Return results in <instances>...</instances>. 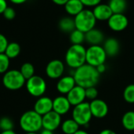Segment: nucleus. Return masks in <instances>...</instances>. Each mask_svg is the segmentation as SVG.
Returning a JSON list of instances; mask_svg holds the SVG:
<instances>
[{
	"label": "nucleus",
	"mask_w": 134,
	"mask_h": 134,
	"mask_svg": "<svg viewBox=\"0 0 134 134\" xmlns=\"http://www.w3.org/2000/svg\"><path fill=\"white\" fill-rule=\"evenodd\" d=\"M122 124L128 131L134 130V111H130L126 112L122 118Z\"/></svg>",
	"instance_id": "24"
},
{
	"label": "nucleus",
	"mask_w": 134,
	"mask_h": 134,
	"mask_svg": "<svg viewBox=\"0 0 134 134\" xmlns=\"http://www.w3.org/2000/svg\"><path fill=\"white\" fill-rule=\"evenodd\" d=\"M76 86L75 80L72 75H67L60 78L57 84V90L61 94H68Z\"/></svg>",
	"instance_id": "16"
},
{
	"label": "nucleus",
	"mask_w": 134,
	"mask_h": 134,
	"mask_svg": "<svg viewBox=\"0 0 134 134\" xmlns=\"http://www.w3.org/2000/svg\"><path fill=\"white\" fill-rule=\"evenodd\" d=\"M99 134H117L115 131L111 130H109V129H105V130H103L102 131H100V133Z\"/></svg>",
	"instance_id": "38"
},
{
	"label": "nucleus",
	"mask_w": 134,
	"mask_h": 134,
	"mask_svg": "<svg viewBox=\"0 0 134 134\" xmlns=\"http://www.w3.org/2000/svg\"><path fill=\"white\" fill-rule=\"evenodd\" d=\"M123 98L126 102L134 104V84L128 85L123 92Z\"/></svg>",
	"instance_id": "28"
},
{
	"label": "nucleus",
	"mask_w": 134,
	"mask_h": 134,
	"mask_svg": "<svg viewBox=\"0 0 134 134\" xmlns=\"http://www.w3.org/2000/svg\"><path fill=\"white\" fill-rule=\"evenodd\" d=\"M107 54L100 45L90 46L86 49V64L97 68V66L105 64L107 59Z\"/></svg>",
	"instance_id": "6"
},
{
	"label": "nucleus",
	"mask_w": 134,
	"mask_h": 134,
	"mask_svg": "<svg viewBox=\"0 0 134 134\" xmlns=\"http://www.w3.org/2000/svg\"><path fill=\"white\" fill-rule=\"evenodd\" d=\"M93 13L96 20L100 21H105V20L108 21L113 14L108 4H102V3L93 7Z\"/></svg>",
	"instance_id": "17"
},
{
	"label": "nucleus",
	"mask_w": 134,
	"mask_h": 134,
	"mask_svg": "<svg viewBox=\"0 0 134 134\" xmlns=\"http://www.w3.org/2000/svg\"><path fill=\"white\" fill-rule=\"evenodd\" d=\"M86 90V97L89 100H93L97 99V96H98V91L96 88V86H92V87H89L85 89Z\"/></svg>",
	"instance_id": "31"
},
{
	"label": "nucleus",
	"mask_w": 134,
	"mask_h": 134,
	"mask_svg": "<svg viewBox=\"0 0 134 134\" xmlns=\"http://www.w3.org/2000/svg\"><path fill=\"white\" fill-rule=\"evenodd\" d=\"M72 76L75 80L76 85L86 89L96 86L99 82L100 75L95 67L85 64L77 69H75Z\"/></svg>",
	"instance_id": "1"
},
{
	"label": "nucleus",
	"mask_w": 134,
	"mask_h": 134,
	"mask_svg": "<svg viewBox=\"0 0 134 134\" xmlns=\"http://www.w3.org/2000/svg\"><path fill=\"white\" fill-rule=\"evenodd\" d=\"M59 28L65 33L70 34L71 32H72L75 29H76L74 18L65 16L60 19V20L59 21Z\"/></svg>",
	"instance_id": "21"
},
{
	"label": "nucleus",
	"mask_w": 134,
	"mask_h": 134,
	"mask_svg": "<svg viewBox=\"0 0 134 134\" xmlns=\"http://www.w3.org/2000/svg\"><path fill=\"white\" fill-rule=\"evenodd\" d=\"M108 5L113 13H124L128 3L126 0H109Z\"/></svg>",
	"instance_id": "22"
},
{
	"label": "nucleus",
	"mask_w": 134,
	"mask_h": 134,
	"mask_svg": "<svg viewBox=\"0 0 134 134\" xmlns=\"http://www.w3.org/2000/svg\"><path fill=\"white\" fill-rule=\"evenodd\" d=\"M71 106L67 97L59 96L53 100V111L60 115L67 114L69 111Z\"/></svg>",
	"instance_id": "15"
},
{
	"label": "nucleus",
	"mask_w": 134,
	"mask_h": 134,
	"mask_svg": "<svg viewBox=\"0 0 134 134\" xmlns=\"http://www.w3.org/2000/svg\"><path fill=\"white\" fill-rule=\"evenodd\" d=\"M52 1L58 5H64L68 0H52Z\"/></svg>",
	"instance_id": "37"
},
{
	"label": "nucleus",
	"mask_w": 134,
	"mask_h": 134,
	"mask_svg": "<svg viewBox=\"0 0 134 134\" xmlns=\"http://www.w3.org/2000/svg\"><path fill=\"white\" fill-rule=\"evenodd\" d=\"M20 71L26 80L29 79L30 78L35 75V68L33 64L29 62H26L23 64L22 66L20 67Z\"/></svg>",
	"instance_id": "27"
},
{
	"label": "nucleus",
	"mask_w": 134,
	"mask_h": 134,
	"mask_svg": "<svg viewBox=\"0 0 134 134\" xmlns=\"http://www.w3.org/2000/svg\"><path fill=\"white\" fill-rule=\"evenodd\" d=\"M33 110L42 116L45 115L53 111V100L44 96L38 97L34 104Z\"/></svg>",
	"instance_id": "14"
},
{
	"label": "nucleus",
	"mask_w": 134,
	"mask_h": 134,
	"mask_svg": "<svg viewBox=\"0 0 134 134\" xmlns=\"http://www.w3.org/2000/svg\"><path fill=\"white\" fill-rule=\"evenodd\" d=\"M61 126V115L51 111L42 116V128L50 131H54Z\"/></svg>",
	"instance_id": "11"
},
{
	"label": "nucleus",
	"mask_w": 134,
	"mask_h": 134,
	"mask_svg": "<svg viewBox=\"0 0 134 134\" xmlns=\"http://www.w3.org/2000/svg\"><path fill=\"white\" fill-rule=\"evenodd\" d=\"M86 49L82 45H71L66 52L65 61L68 67L73 69L86 64Z\"/></svg>",
	"instance_id": "3"
},
{
	"label": "nucleus",
	"mask_w": 134,
	"mask_h": 134,
	"mask_svg": "<svg viewBox=\"0 0 134 134\" xmlns=\"http://www.w3.org/2000/svg\"><path fill=\"white\" fill-rule=\"evenodd\" d=\"M74 134H89L85 130H79L76 133H75Z\"/></svg>",
	"instance_id": "42"
},
{
	"label": "nucleus",
	"mask_w": 134,
	"mask_h": 134,
	"mask_svg": "<svg viewBox=\"0 0 134 134\" xmlns=\"http://www.w3.org/2000/svg\"><path fill=\"white\" fill-rule=\"evenodd\" d=\"M20 53V45L17 42H9L4 53L9 59H13V58H16V57H18Z\"/></svg>",
	"instance_id": "25"
},
{
	"label": "nucleus",
	"mask_w": 134,
	"mask_h": 134,
	"mask_svg": "<svg viewBox=\"0 0 134 134\" xmlns=\"http://www.w3.org/2000/svg\"><path fill=\"white\" fill-rule=\"evenodd\" d=\"M0 134H16L13 130H8V131H2Z\"/></svg>",
	"instance_id": "41"
},
{
	"label": "nucleus",
	"mask_w": 134,
	"mask_h": 134,
	"mask_svg": "<svg viewBox=\"0 0 134 134\" xmlns=\"http://www.w3.org/2000/svg\"><path fill=\"white\" fill-rule=\"evenodd\" d=\"M2 15H3V16H4L6 20H13V19L15 18V16H16V11H15V9H14L13 8L9 7V6H8V7L5 9V11L3 12Z\"/></svg>",
	"instance_id": "32"
},
{
	"label": "nucleus",
	"mask_w": 134,
	"mask_h": 134,
	"mask_svg": "<svg viewBox=\"0 0 134 134\" xmlns=\"http://www.w3.org/2000/svg\"><path fill=\"white\" fill-rule=\"evenodd\" d=\"M8 7L6 0H0V14H2L5 9Z\"/></svg>",
	"instance_id": "35"
},
{
	"label": "nucleus",
	"mask_w": 134,
	"mask_h": 134,
	"mask_svg": "<svg viewBox=\"0 0 134 134\" xmlns=\"http://www.w3.org/2000/svg\"><path fill=\"white\" fill-rule=\"evenodd\" d=\"M90 111L93 117L97 119H103L108 114V106L107 103L101 99H96L90 103Z\"/></svg>",
	"instance_id": "12"
},
{
	"label": "nucleus",
	"mask_w": 134,
	"mask_h": 134,
	"mask_svg": "<svg viewBox=\"0 0 134 134\" xmlns=\"http://www.w3.org/2000/svg\"><path fill=\"white\" fill-rule=\"evenodd\" d=\"M25 86L28 93L38 98L44 95L47 87L45 79L38 75H34L26 80Z\"/></svg>",
	"instance_id": "8"
},
{
	"label": "nucleus",
	"mask_w": 134,
	"mask_h": 134,
	"mask_svg": "<svg viewBox=\"0 0 134 134\" xmlns=\"http://www.w3.org/2000/svg\"><path fill=\"white\" fill-rule=\"evenodd\" d=\"M9 42L5 36L0 33V53H3L5 51V49L8 46Z\"/></svg>",
	"instance_id": "33"
},
{
	"label": "nucleus",
	"mask_w": 134,
	"mask_h": 134,
	"mask_svg": "<svg viewBox=\"0 0 134 134\" xmlns=\"http://www.w3.org/2000/svg\"><path fill=\"white\" fill-rule=\"evenodd\" d=\"M9 58L3 53H0V74H5L9 67Z\"/></svg>",
	"instance_id": "30"
},
{
	"label": "nucleus",
	"mask_w": 134,
	"mask_h": 134,
	"mask_svg": "<svg viewBox=\"0 0 134 134\" xmlns=\"http://www.w3.org/2000/svg\"><path fill=\"white\" fill-rule=\"evenodd\" d=\"M86 42L90 46L100 45L104 42V33L97 28H93L92 30L85 33Z\"/></svg>",
	"instance_id": "18"
},
{
	"label": "nucleus",
	"mask_w": 134,
	"mask_h": 134,
	"mask_svg": "<svg viewBox=\"0 0 134 134\" xmlns=\"http://www.w3.org/2000/svg\"><path fill=\"white\" fill-rule=\"evenodd\" d=\"M13 122L9 117H2L0 119V130L2 131L13 130Z\"/></svg>",
	"instance_id": "29"
},
{
	"label": "nucleus",
	"mask_w": 134,
	"mask_h": 134,
	"mask_svg": "<svg viewBox=\"0 0 134 134\" xmlns=\"http://www.w3.org/2000/svg\"><path fill=\"white\" fill-rule=\"evenodd\" d=\"M108 24L111 30L119 32L128 27L129 20L124 13H113L108 20Z\"/></svg>",
	"instance_id": "9"
},
{
	"label": "nucleus",
	"mask_w": 134,
	"mask_h": 134,
	"mask_svg": "<svg viewBox=\"0 0 134 134\" xmlns=\"http://www.w3.org/2000/svg\"><path fill=\"white\" fill-rule=\"evenodd\" d=\"M79 126L73 119H67L61 123V130L64 134H74L79 130Z\"/></svg>",
	"instance_id": "23"
},
{
	"label": "nucleus",
	"mask_w": 134,
	"mask_h": 134,
	"mask_svg": "<svg viewBox=\"0 0 134 134\" xmlns=\"http://www.w3.org/2000/svg\"><path fill=\"white\" fill-rule=\"evenodd\" d=\"M92 118L93 115L90 111V103L83 102L74 107L72 111V119L79 126H87Z\"/></svg>",
	"instance_id": "7"
},
{
	"label": "nucleus",
	"mask_w": 134,
	"mask_h": 134,
	"mask_svg": "<svg viewBox=\"0 0 134 134\" xmlns=\"http://www.w3.org/2000/svg\"><path fill=\"white\" fill-rule=\"evenodd\" d=\"M19 123L25 133H37L42 128V116L34 110L27 111L20 116Z\"/></svg>",
	"instance_id": "2"
},
{
	"label": "nucleus",
	"mask_w": 134,
	"mask_h": 134,
	"mask_svg": "<svg viewBox=\"0 0 134 134\" xmlns=\"http://www.w3.org/2000/svg\"><path fill=\"white\" fill-rule=\"evenodd\" d=\"M26 83V79L18 70H8L2 77L3 86L9 90H18Z\"/></svg>",
	"instance_id": "5"
},
{
	"label": "nucleus",
	"mask_w": 134,
	"mask_h": 134,
	"mask_svg": "<svg viewBox=\"0 0 134 134\" xmlns=\"http://www.w3.org/2000/svg\"><path fill=\"white\" fill-rule=\"evenodd\" d=\"M64 9L68 15L75 16L84 9V5L81 0H68L64 5Z\"/></svg>",
	"instance_id": "20"
},
{
	"label": "nucleus",
	"mask_w": 134,
	"mask_h": 134,
	"mask_svg": "<svg viewBox=\"0 0 134 134\" xmlns=\"http://www.w3.org/2000/svg\"><path fill=\"white\" fill-rule=\"evenodd\" d=\"M64 71V64L60 60L49 61L46 68V74L51 79H57L62 77Z\"/></svg>",
	"instance_id": "10"
},
{
	"label": "nucleus",
	"mask_w": 134,
	"mask_h": 134,
	"mask_svg": "<svg viewBox=\"0 0 134 134\" xmlns=\"http://www.w3.org/2000/svg\"><path fill=\"white\" fill-rule=\"evenodd\" d=\"M25 134H38L37 133H26Z\"/></svg>",
	"instance_id": "43"
},
{
	"label": "nucleus",
	"mask_w": 134,
	"mask_h": 134,
	"mask_svg": "<svg viewBox=\"0 0 134 134\" xmlns=\"http://www.w3.org/2000/svg\"><path fill=\"white\" fill-rule=\"evenodd\" d=\"M67 98L71 106H76L85 102L86 97V90L85 88L76 85L68 94Z\"/></svg>",
	"instance_id": "13"
},
{
	"label": "nucleus",
	"mask_w": 134,
	"mask_h": 134,
	"mask_svg": "<svg viewBox=\"0 0 134 134\" xmlns=\"http://www.w3.org/2000/svg\"><path fill=\"white\" fill-rule=\"evenodd\" d=\"M96 68H97V71L99 72L100 75H101V74H103V73H104L106 71V65H105V64H100V65L97 66Z\"/></svg>",
	"instance_id": "36"
},
{
	"label": "nucleus",
	"mask_w": 134,
	"mask_h": 134,
	"mask_svg": "<svg viewBox=\"0 0 134 134\" xmlns=\"http://www.w3.org/2000/svg\"><path fill=\"white\" fill-rule=\"evenodd\" d=\"M12 3H13V4H17V5H19V4H23V3H24V2H26L27 0H9Z\"/></svg>",
	"instance_id": "39"
},
{
	"label": "nucleus",
	"mask_w": 134,
	"mask_h": 134,
	"mask_svg": "<svg viewBox=\"0 0 134 134\" xmlns=\"http://www.w3.org/2000/svg\"><path fill=\"white\" fill-rule=\"evenodd\" d=\"M102 0H81L84 6L86 7H95L97 5L100 4Z\"/></svg>",
	"instance_id": "34"
},
{
	"label": "nucleus",
	"mask_w": 134,
	"mask_h": 134,
	"mask_svg": "<svg viewBox=\"0 0 134 134\" xmlns=\"http://www.w3.org/2000/svg\"><path fill=\"white\" fill-rule=\"evenodd\" d=\"M103 48L108 57H115L120 49V44L115 38H109L104 42Z\"/></svg>",
	"instance_id": "19"
},
{
	"label": "nucleus",
	"mask_w": 134,
	"mask_h": 134,
	"mask_svg": "<svg viewBox=\"0 0 134 134\" xmlns=\"http://www.w3.org/2000/svg\"><path fill=\"white\" fill-rule=\"evenodd\" d=\"M39 134H54L53 133V131H50V130H45L43 129L42 131H41V133Z\"/></svg>",
	"instance_id": "40"
},
{
	"label": "nucleus",
	"mask_w": 134,
	"mask_h": 134,
	"mask_svg": "<svg viewBox=\"0 0 134 134\" xmlns=\"http://www.w3.org/2000/svg\"><path fill=\"white\" fill-rule=\"evenodd\" d=\"M76 29L86 33L95 27L97 20L93 15V10L84 9L74 18Z\"/></svg>",
	"instance_id": "4"
},
{
	"label": "nucleus",
	"mask_w": 134,
	"mask_h": 134,
	"mask_svg": "<svg viewBox=\"0 0 134 134\" xmlns=\"http://www.w3.org/2000/svg\"><path fill=\"white\" fill-rule=\"evenodd\" d=\"M70 41L72 45H82L86 41L85 33L78 29H75L70 33Z\"/></svg>",
	"instance_id": "26"
}]
</instances>
